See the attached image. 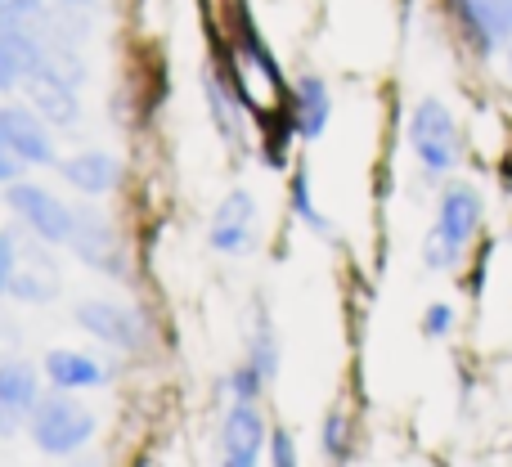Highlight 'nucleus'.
I'll use <instances>...</instances> for the list:
<instances>
[{"label":"nucleus","instance_id":"obj_1","mask_svg":"<svg viewBox=\"0 0 512 467\" xmlns=\"http://www.w3.org/2000/svg\"><path fill=\"white\" fill-rule=\"evenodd\" d=\"M486 225V198H481L477 185H445L441 198H436V225L432 234L423 238V265L436 274L459 270L463 252L472 247V238Z\"/></svg>","mask_w":512,"mask_h":467},{"label":"nucleus","instance_id":"obj_2","mask_svg":"<svg viewBox=\"0 0 512 467\" xmlns=\"http://www.w3.org/2000/svg\"><path fill=\"white\" fill-rule=\"evenodd\" d=\"M99 432V418L90 405H81L72 391L54 387L50 396H41V405L27 414V436L45 459H72L81 454Z\"/></svg>","mask_w":512,"mask_h":467},{"label":"nucleus","instance_id":"obj_3","mask_svg":"<svg viewBox=\"0 0 512 467\" xmlns=\"http://www.w3.org/2000/svg\"><path fill=\"white\" fill-rule=\"evenodd\" d=\"M409 149H414L418 167H423V176L441 180L450 176L454 167L463 162V131H459V117L450 113V104H441L436 95L418 99L414 108H409Z\"/></svg>","mask_w":512,"mask_h":467},{"label":"nucleus","instance_id":"obj_4","mask_svg":"<svg viewBox=\"0 0 512 467\" xmlns=\"http://www.w3.org/2000/svg\"><path fill=\"white\" fill-rule=\"evenodd\" d=\"M5 207L50 247H68L72 234H77V207L54 198L45 185H32L27 176L14 180V185H5Z\"/></svg>","mask_w":512,"mask_h":467},{"label":"nucleus","instance_id":"obj_5","mask_svg":"<svg viewBox=\"0 0 512 467\" xmlns=\"http://www.w3.org/2000/svg\"><path fill=\"white\" fill-rule=\"evenodd\" d=\"M72 319H77L81 333H90L95 342L113 346V351H144V346H149V319H144L135 306H126V301H95L90 297L72 310Z\"/></svg>","mask_w":512,"mask_h":467},{"label":"nucleus","instance_id":"obj_6","mask_svg":"<svg viewBox=\"0 0 512 467\" xmlns=\"http://www.w3.org/2000/svg\"><path fill=\"white\" fill-rule=\"evenodd\" d=\"M477 59H495L512 45V0H445Z\"/></svg>","mask_w":512,"mask_h":467},{"label":"nucleus","instance_id":"obj_7","mask_svg":"<svg viewBox=\"0 0 512 467\" xmlns=\"http://www.w3.org/2000/svg\"><path fill=\"white\" fill-rule=\"evenodd\" d=\"M261 234V207L248 189H230V194L216 203L212 221H207V247L221 256H243L256 247Z\"/></svg>","mask_w":512,"mask_h":467},{"label":"nucleus","instance_id":"obj_8","mask_svg":"<svg viewBox=\"0 0 512 467\" xmlns=\"http://www.w3.org/2000/svg\"><path fill=\"white\" fill-rule=\"evenodd\" d=\"M68 247L77 252V261L90 265L95 274H108V279H131L122 238H117L113 221H108L99 207H77V234H72Z\"/></svg>","mask_w":512,"mask_h":467},{"label":"nucleus","instance_id":"obj_9","mask_svg":"<svg viewBox=\"0 0 512 467\" xmlns=\"http://www.w3.org/2000/svg\"><path fill=\"white\" fill-rule=\"evenodd\" d=\"M18 243V261H14V279H9V297L27 301V306H50L59 297V265H54V247L41 238H23L14 230Z\"/></svg>","mask_w":512,"mask_h":467},{"label":"nucleus","instance_id":"obj_10","mask_svg":"<svg viewBox=\"0 0 512 467\" xmlns=\"http://www.w3.org/2000/svg\"><path fill=\"white\" fill-rule=\"evenodd\" d=\"M270 445V427L256 400H234L221 418V459L230 467H256Z\"/></svg>","mask_w":512,"mask_h":467},{"label":"nucleus","instance_id":"obj_11","mask_svg":"<svg viewBox=\"0 0 512 467\" xmlns=\"http://www.w3.org/2000/svg\"><path fill=\"white\" fill-rule=\"evenodd\" d=\"M0 135L14 144L18 158L32 167H59V149H54V126L36 113L32 104H0Z\"/></svg>","mask_w":512,"mask_h":467},{"label":"nucleus","instance_id":"obj_12","mask_svg":"<svg viewBox=\"0 0 512 467\" xmlns=\"http://www.w3.org/2000/svg\"><path fill=\"white\" fill-rule=\"evenodd\" d=\"M23 95H27V104H32L50 126H63V131H72V126L81 122L77 81H68L63 72H54L50 63H45L41 72H32V77L23 81Z\"/></svg>","mask_w":512,"mask_h":467},{"label":"nucleus","instance_id":"obj_13","mask_svg":"<svg viewBox=\"0 0 512 467\" xmlns=\"http://www.w3.org/2000/svg\"><path fill=\"white\" fill-rule=\"evenodd\" d=\"M45 68V41L32 27H0V95L23 90L32 72Z\"/></svg>","mask_w":512,"mask_h":467},{"label":"nucleus","instance_id":"obj_14","mask_svg":"<svg viewBox=\"0 0 512 467\" xmlns=\"http://www.w3.org/2000/svg\"><path fill=\"white\" fill-rule=\"evenodd\" d=\"M59 176L68 189H77L81 198H108L117 185H122V162L113 153H72V158H59Z\"/></svg>","mask_w":512,"mask_h":467},{"label":"nucleus","instance_id":"obj_15","mask_svg":"<svg viewBox=\"0 0 512 467\" xmlns=\"http://www.w3.org/2000/svg\"><path fill=\"white\" fill-rule=\"evenodd\" d=\"M45 369V382L59 391H90V387H104L108 378H113V369H108L99 355L90 351H77V346H59V351H50L41 360Z\"/></svg>","mask_w":512,"mask_h":467},{"label":"nucleus","instance_id":"obj_16","mask_svg":"<svg viewBox=\"0 0 512 467\" xmlns=\"http://www.w3.org/2000/svg\"><path fill=\"white\" fill-rule=\"evenodd\" d=\"M288 108H292V126H297V140H319L333 122V95H328L324 77H301L288 95Z\"/></svg>","mask_w":512,"mask_h":467},{"label":"nucleus","instance_id":"obj_17","mask_svg":"<svg viewBox=\"0 0 512 467\" xmlns=\"http://www.w3.org/2000/svg\"><path fill=\"white\" fill-rule=\"evenodd\" d=\"M41 396H45V369H36L27 360H0V409H9L14 418L27 423V414L41 405Z\"/></svg>","mask_w":512,"mask_h":467},{"label":"nucleus","instance_id":"obj_18","mask_svg":"<svg viewBox=\"0 0 512 467\" xmlns=\"http://www.w3.org/2000/svg\"><path fill=\"white\" fill-rule=\"evenodd\" d=\"M203 99H207V113H212L221 140L239 149L243 144V113H248V108H243V99L234 95L230 77H225L221 68H203Z\"/></svg>","mask_w":512,"mask_h":467},{"label":"nucleus","instance_id":"obj_19","mask_svg":"<svg viewBox=\"0 0 512 467\" xmlns=\"http://www.w3.org/2000/svg\"><path fill=\"white\" fill-rule=\"evenodd\" d=\"M248 364L265 373V378H279V364H283V346H279V328L270 324L265 310H256V328H252V342H248Z\"/></svg>","mask_w":512,"mask_h":467},{"label":"nucleus","instance_id":"obj_20","mask_svg":"<svg viewBox=\"0 0 512 467\" xmlns=\"http://www.w3.org/2000/svg\"><path fill=\"white\" fill-rule=\"evenodd\" d=\"M319 445H324V454L333 463H351L355 432H351V418H346L342 409H328L324 414V423H319Z\"/></svg>","mask_w":512,"mask_h":467},{"label":"nucleus","instance_id":"obj_21","mask_svg":"<svg viewBox=\"0 0 512 467\" xmlns=\"http://www.w3.org/2000/svg\"><path fill=\"white\" fill-rule=\"evenodd\" d=\"M292 212L301 216V225H306V230H315L324 238L333 234V221H328V216L310 203V176H306V171H297V176H292Z\"/></svg>","mask_w":512,"mask_h":467},{"label":"nucleus","instance_id":"obj_22","mask_svg":"<svg viewBox=\"0 0 512 467\" xmlns=\"http://www.w3.org/2000/svg\"><path fill=\"white\" fill-rule=\"evenodd\" d=\"M225 387H230V400H261V391L270 387V378H265L256 364L243 360L239 369L230 373V382H225Z\"/></svg>","mask_w":512,"mask_h":467},{"label":"nucleus","instance_id":"obj_23","mask_svg":"<svg viewBox=\"0 0 512 467\" xmlns=\"http://www.w3.org/2000/svg\"><path fill=\"white\" fill-rule=\"evenodd\" d=\"M454 324H459V315H454V306L450 301H432V306L423 310V337L427 342H445V337L454 333Z\"/></svg>","mask_w":512,"mask_h":467},{"label":"nucleus","instance_id":"obj_24","mask_svg":"<svg viewBox=\"0 0 512 467\" xmlns=\"http://www.w3.org/2000/svg\"><path fill=\"white\" fill-rule=\"evenodd\" d=\"M265 459H270L274 467H297V441H292V432L274 427V432H270V445H265Z\"/></svg>","mask_w":512,"mask_h":467},{"label":"nucleus","instance_id":"obj_25","mask_svg":"<svg viewBox=\"0 0 512 467\" xmlns=\"http://www.w3.org/2000/svg\"><path fill=\"white\" fill-rule=\"evenodd\" d=\"M27 167H32V162L18 158L14 144H9L5 135H0V185H14V180H23V176H27Z\"/></svg>","mask_w":512,"mask_h":467},{"label":"nucleus","instance_id":"obj_26","mask_svg":"<svg viewBox=\"0 0 512 467\" xmlns=\"http://www.w3.org/2000/svg\"><path fill=\"white\" fill-rule=\"evenodd\" d=\"M14 261H18L14 230H0V292H9V279H14Z\"/></svg>","mask_w":512,"mask_h":467},{"label":"nucleus","instance_id":"obj_27","mask_svg":"<svg viewBox=\"0 0 512 467\" xmlns=\"http://www.w3.org/2000/svg\"><path fill=\"white\" fill-rule=\"evenodd\" d=\"M54 5H81V9H90L95 0H54Z\"/></svg>","mask_w":512,"mask_h":467},{"label":"nucleus","instance_id":"obj_28","mask_svg":"<svg viewBox=\"0 0 512 467\" xmlns=\"http://www.w3.org/2000/svg\"><path fill=\"white\" fill-rule=\"evenodd\" d=\"M504 68H508V81H512V45L504 50Z\"/></svg>","mask_w":512,"mask_h":467},{"label":"nucleus","instance_id":"obj_29","mask_svg":"<svg viewBox=\"0 0 512 467\" xmlns=\"http://www.w3.org/2000/svg\"><path fill=\"white\" fill-rule=\"evenodd\" d=\"M0 5H5V0H0Z\"/></svg>","mask_w":512,"mask_h":467}]
</instances>
